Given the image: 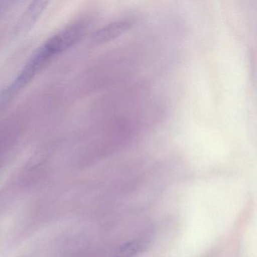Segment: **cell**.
I'll return each instance as SVG.
<instances>
[{
    "mask_svg": "<svg viewBox=\"0 0 257 257\" xmlns=\"http://www.w3.org/2000/svg\"><path fill=\"white\" fill-rule=\"evenodd\" d=\"M129 28V22L124 21L113 22L97 31L93 37V42L97 44L108 43L127 32Z\"/></svg>",
    "mask_w": 257,
    "mask_h": 257,
    "instance_id": "obj_2",
    "label": "cell"
},
{
    "mask_svg": "<svg viewBox=\"0 0 257 257\" xmlns=\"http://www.w3.org/2000/svg\"><path fill=\"white\" fill-rule=\"evenodd\" d=\"M83 30L82 25H76L48 40L34 54L14 83L5 91V97H9L23 88L53 57L76 43L82 35Z\"/></svg>",
    "mask_w": 257,
    "mask_h": 257,
    "instance_id": "obj_1",
    "label": "cell"
},
{
    "mask_svg": "<svg viewBox=\"0 0 257 257\" xmlns=\"http://www.w3.org/2000/svg\"><path fill=\"white\" fill-rule=\"evenodd\" d=\"M144 249V243L140 240H132L121 244L112 257H135Z\"/></svg>",
    "mask_w": 257,
    "mask_h": 257,
    "instance_id": "obj_3",
    "label": "cell"
}]
</instances>
